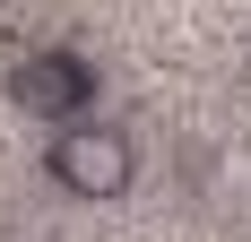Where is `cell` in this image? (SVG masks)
<instances>
[{"instance_id": "1", "label": "cell", "mask_w": 251, "mask_h": 242, "mask_svg": "<svg viewBox=\"0 0 251 242\" xmlns=\"http://www.w3.org/2000/svg\"><path fill=\"white\" fill-rule=\"evenodd\" d=\"M44 173H52L70 199H96V208H104V199H130V182H139V147H130V130L70 121V130H52Z\"/></svg>"}, {"instance_id": "2", "label": "cell", "mask_w": 251, "mask_h": 242, "mask_svg": "<svg viewBox=\"0 0 251 242\" xmlns=\"http://www.w3.org/2000/svg\"><path fill=\"white\" fill-rule=\"evenodd\" d=\"M9 104H18L26 121H52V130H70V121L96 113V61L70 44H44L26 52L18 70H9Z\"/></svg>"}, {"instance_id": "3", "label": "cell", "mask_w": 251, "mask_h": 242, "mask_svg": "<svg viewBox=\"0 0 251 242\" xmlns=\"http://www.w3.org/2000/svg\"><path fill=\"white\" fill-rule=\"evenodd\" d=\"M243 104H251V61H243Z\"/></svg>"}]
</instances>
